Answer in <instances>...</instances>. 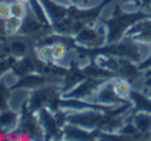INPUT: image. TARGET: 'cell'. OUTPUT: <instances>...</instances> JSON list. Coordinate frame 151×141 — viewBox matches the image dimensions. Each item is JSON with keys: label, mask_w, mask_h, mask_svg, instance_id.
<instances>
[{"label": "cell", "mask_w": 151, "mask_h": 141, "mask_svg": "<svg viewBox=\"0 0 151 141\" xmlns=\"http://www.w3.org/2000/svg\"><path fill=\"white\" fill-rule=\"evenodd\" d=\"M20 1H24V3H28L30 0H20Z\"/></svg>", "instance_id": "obj_18"}, {"label": "cell", "mask_w": 151, "mask_h": 141, "mask_svg": "<svg viewBox=\"0 0 151 141\" xmlns=\"http://www.w3.org/2000/svg\"><path fill=\"white\" fill-rule=\"evenodd\" d=\"M124 13H136L140 10V0H120Z\"/></svg>", "instance_id": "obj_13"}, {"label": "cell", "mask_w": 151, "mask_h": 141, "mask_svg": "<svg viewBox=\"0 0 151 141\" xmlns=\"http://www.w3.org/2000/svg\"><path fill=\"white\" fill-rule=\"evenodd\" d=\"M23 27V20L19 17H9L7 20L3 21V31L6 37H14V35H19Z\"/></svg>", "instance_id": "obj_9"}, {"label": "cell", "mask_w": 151, "mask_h": 141, "mask_svg": "<svg viewBox=\"0 0 151 141\" xmlns=\"http://www.w3.org/2000/svg\"><path fill=\"white\" fill-rule=\"evenodd\" d=\"M28 7H30V14H31L33 17H35L41 24L51 27L52 23L50 20V17H48V14H47L45 7H44V4L41 3V0H30V1H28Z\"/></svg>", "instance_id": "obj_7"}, {"label": "cell", "mask_w": 151, "mask_h": 141, "mask_svg": "<svg viewBox=\"0 0 151 141\" xmlns=\"http://www.w3.org/2000/svg\"><path fill=\"white\" fill-rule=\"evenodd\" d=\"M89 102L96 103V104L102 106V107H106V109H114V107H119V106H123L126 103H129V102L122 100L116 94L114 89H113V85H112V78L106 79L95 90V93L92 94V97L89 99Z\"/></svg>", "instance_id": "obj_2"}, {"label": "cell", "mask_w": 151, "mask_h": 141, "mask_svg": "<svg viewBox=\"0 0 151 141\" xmlns=\"http://www.w3.org/2000/svg\"><path fill=\"white\" fill-rule=\"evenodd\" d=\"M10 97H12V85H9L4 79H0V112L10 109Z\"/></svg>", "instance_id": "obj_10"}, {"label": "cell", "mask_w": 151, "mask_h": 141, "mask_svg": "<svg viewBox=\"0 0 151 141\" xmlns=\"http://www.w3.org/2000/svg\"><path fill=\"white\" fill-rule=\"evenodd\" d=\"M51 49H52V58L54 64L57 67H61L68 58L69 54V48L66 45V42L64 40H55L51 42Z\"/></svg>", "instance_id": "obj_6"}, {"label": "cell", "mask_w": 151, "mask_h": 141, "mask_svg": "<svg viewBox=\"0 0 151 141\" xmlns=\"http://www.w3.org/2000/svg\"><path fill=\"white\" fill-rule=\"evenodd\" d=\"M35 57L38 59L40 64L44 65H55L52 58V49H51V42H44L40 44L38 47L35 48Z\"/></svg>", "instance_id": "obj_8"}, {"label": "cell", "mask_w": 151, "mask_h": 141, "mask_svg": "<svg viewBox=\"0 0 151 141\" xmlns=\"http://www.w3.org/2000/svg\"><path fill=\"white\" fill-rule=\"evenodd\" d=\"M9 52L10 55L16 58V59H19V58H23L24 55L27 54V45L26 42L23 40H13L10 44H9Z\"/></svg>", "instance_id": "obj_12"}, {"label": "cell", "mask_w": 151, "mask_h": 141, "mask_svg": "<svg viewBox=\"0 0 151 141\" xmlns=\"http://www.w3.org/2000/svg\"><path fill=\"white\" fill-rule=\"evenodd\" d=\"M112 85H113V89H114V92L117 94L119 97L122 99V100L124 102H129L130 99V94H132L133 89V82L130 79H127L124 76H119V75H114L112 78Z\"/></svg>", "instance_id": "obj_4"}, {"label": "cell", "mask_w": 151, "mask_h": 141, "mask_svg": "<svg viewBox=\"0 0 151 141\" xmlns=\"http://www.w3.org/2000/svg\"><path fill=\"white\" fill-rule=\"evenodd\" d=\"M140 9L141 10L151 9V0H140Z\"/></svg>", "instance_id": "obj_17"}, {"label": "cell", "mask_w": 151, "mask_h": 141, "mask_svg": "<svg viewBox=\"0 0 151 141\" xmlns=\"http://www.w3.org/2000/svg\"><path fill=\"white\" fill-rule=\"evenodd\" d=\"M19 121H20V113L14 112V110H3L0 112V130H14L19 127Z\"/></svg>", "instance_id": "obj_5"}, {"label": "cell", "mask_w": 151, "mask_h": 141, "mask_svg": "<svg viewBox=\"0 0 151 141\" xmlns=\"http://www.w3.org/2000/svg\"><path fill=\"white\" fill-rule=\"evenodd\" d=\"M10 7H12V16L19 17L21 20H24L27 16L30 14L28 3L20 1V0H10Z\"/></svg>", "instance_id": "obj_11"}, {"label": "cell", "mask_w": 151, "mask_h": 141, "mask_svg": "<svg viewBox=\"0 0 151 141\" xmlns=\"http://www.w3.org/2000/svg\"><path fill=\"white\" fill-rule=\"evenodd\" d=\"M107 28L102 27L99 24H85L81 30L75 34V42H78L81 47L89 48H102L107 41Z\"/></svg>", "instance_id": "obj_1"}, {"label": "cell", "mask_w": 151, "mask_h": 141, "mask_svg": "<svg viewBox=\"0 0 151 141\" xmlns=\"http://www.w3.org/2000/svg\"><path fill=\"white\" fill-rule=\"evenodd\" d=\"M14 59H16V58H13V57L4 58V59H0V79L10 71V68H12V65H13Z\"/></svg>", "instance_id": "obj_15"}, {"label": "cell", "mask_w": 151, "mask_h": 141, "mask_svg": "<svg viewBox=\"0 0 151 141\" xmlns=\"http://www.w3.org/2000/svg\"><path fill=\"white\" fill-rule=\"evenodd\" d=\"M140 89H141L143 92H145V93L151 97V76L150 75H147V78L143 79V85H141Z\"/></svg>", "instance_id": "obj_16"}, {"label": "cell", "mask_w": 151, "mask_h": 141, "mask_svg": "<svg viewBox=\"0 0 151 141\" xmlns=\"http://www.w3.org/2000/svg\"><path fill=\"white\" fill-rule=\"evenodd\" d=\"M129 102L132 103L133 109L136 112H144V113H151V97L143 92L141 89L134 87Z\"/></svg>", "instance_id": "obj_3"}, {"label": "cell", "mask_w": 151, "mask_h": 141, "mask_svg": "<svg viewBox=\"0 0 151 141\" xmlns=\"http://www.w3.org/2000/svg\"><path fill=\"white\" fill-rule=\"evenodd\" d=\"M9 17H12L10 0H0V21L7 20Z\"/></svg>", "instance_id": "obj_14"}]
</instances>
